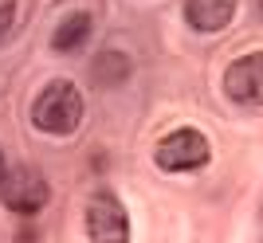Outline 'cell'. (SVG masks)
Instances as JSON below:
<instances>
[{
    "mask_svg": "<svg viewBox=\"0 0 263 243\" xmlns=\"http://www.w3.org/2000/svg\"><path fill=\"white\" fill-rule=\"evenodd\" d=\"M259 16H263V0H259Z\"/></svg>",
    "mask_w": 263,
    "mask_h": 243,
    "instance_id": "11",
    "label": "cell"
},
{
    "mask_svg": "<svg viewBox=\"0 0 263 243\" xmlns=\"http://www.w3.org/2000/svg\"><path fill=\"white\" fill-rule=\"evenodd\" d=\"M4 177H8V165H4V153H0V185H4Z\"/></svg>",
    "mask_w": 263,
    "mask_h": 243,
    "instance_id": "10",
    "label": "cell"
},
{
    "mask_svg": "<svg viewBox=\"0 0 263 243\" xmlns=\"http://www.w3.org/2000/svg\"><path fill=\"white\" fill-rule=\"evenodd\" d=\"M236 16V0H185V24L193 32H220Z\"/></svg>",
    "mask_w": 263,
    "mask_h": 243,
    "instance_id": "6",
    "label": "cell"
},
{
    "mask_svg": "<svg viewBox=\"0 0 263 243\" xmlns=\"http://www.w3.org/2000/svg\"><path fill=\"white\" fill-rule=\"evenodd\" d=\"M224 90L240 106H263V51L240 55L224 75Z\"/></svg>",
    "mask_w": 263,
    "mask_h": 243,
    "instance_id": "5",
    "label": "cell"
},
{
    "mask_svg": "<svg viewBox=\"0 0 263 243\" xmlns=\"http://www.w3.org/2000/svg\"><path fill=\"white\" fill-rule=\"evenodd\" d=\"M87 232L90 243H130V216L114 192H95L87 200Z\"/></svg>",
    "mask_w": 263,
    "mask_h": 243,
    "instance_id": "3",
    "label": "cell"
},
{
    "mask_svg": "<svg viewBox=\"0 0 263 243\" xmlns=\"http://www.w3.org/2000/svg\"><path fill=\"white\" fill-rule=\"evenodd\" d=\"M32 121L35 130L55 133V137L71 133L83 121V94L71 83H47L32 102Z\"/></svg>",
    "mask_w": 263,
    "mask_h": 243,
    "instance_id": "1",
    "label": "cell"
},
{
    "mask_svg": "<svg viewBox=\"0 0 263 243\" xmlns=\"http://www.w3.org/2000/svg\"><path fill=\"white\" fill-rule=\"evenodd\" d=\"M209 157H212V149L200 130H173L154 149V161L161 173H193V169L209 165Z\"/></svg>",
    "mask_w": 263,
    "mask_h": 243,
    "instance_id": "2",
    "label": "cell"
},
{
    "mask_svg": "<svg viewBox=\"0 0 263 243\" xmlns=\"http://www.w3.org/2000/svg\"><path fill=\"white\" fill-rule=\"evenodd\" d=\"M47 180L40 177V173H32V169H16V173H8L4 177V185H0V200L8 204L12 212H20V216H35V212L47 204Z\"/></svg>",
    "mask_w": 263,
    "mask_h": 243,
    "instance_id": "4",
    "label": "cell"
},
{
    "mask_svg": "<svg viewBox=\"0 0 263 243\" xmlns=\"http://www.w3.org/2000/svg\"><path fill=\"white\" fill-rule=\"evenodd\" d=\"M126 75H130V59L122 55V51H102V55L95 59V83H99V87H114V83H122Z\"/></svg>",
    "mask_w": 263,
    "mask_h": 243,
    "instance_id": "8",
    "label": "cell"
},
{
    "mask_svg": "<svg viewBox=\"0 0 263 243\" xmlns=\"http://www.w3.org/2000/svg\"><path fill=\"white\" fill-rule=\"evenodd\" d=\"M16 24V0H0V35Z\"/></svg>",
    "mask_w": 263,
    "mask_h": 243,
    "instance_id": "9",
    "label": "cell"
},
{
    "mask_svg": "<svg viewBox=\"0 0 263 243\" xmlns=\"http://www.w3.org/2000/svg\"><path fill=\"white\" fill-rule=\"evenodd\" d=\"M87 39H90V16L87 12H71V16H63V24L55 28L51 47L59 55H71V51H83Z\"/></svg>",
    "mask_w": 263,
    "mask_h": 243,
    "instance_id": "7",
    "label": "cell"
}]
</instances>
